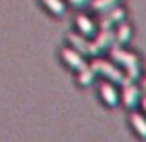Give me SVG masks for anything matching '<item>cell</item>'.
<instances>
[{"label":"cell","mask_w":146,"mask_h":142,"mask_svg":"<svg viewBox=\"0 0 146 142\" xmlns=\"http://www.w3.org/2000/svg\"><path fill=\"white\" fill-rule=\"evenodd\" d=\"M109 50H111V59L124 68V74L128 76L129 79L135 81V79L141 78V59H139L137 53L129 52V50H126L124 46H120V44H117V43Z\"/></svg>","instance_id":"cell-1"},{"label":"cell","mask_w":146,"mask_h":142,"mask_svg":"<svg viewBox=\"0 0 146 142\" xmlns=\"http://www.w3.org/2000/svg\"><path fill=\"white\" fill-rule=\"evenodd\" d=\"M89 67L93 68L96 74L104 76V78L107 79V81L111 83H118V85H126V83L133 81V79H129L128 76L124 74V72L120 70V68H117L111 61H106V59H98V57H94L93 61L89 63Z\"/></svg>","instance_id":"cell-2"},{"label":"cell","mask_w":146,"mask_h":142,"mask_svg":"<svg viewBox=\"0 0 146 142\" xmlns=\"http://www.w3.org/2000/svg\"><path fill=\"white\" fill-rule=\"evenodd\" d=\"M115 44V30H100L91 39V55H98L104 50H109Z\"/></svg>","instance_id":"cell-3"},{"label":"cell","mask_w":146,"mask_h":142,"mask_svg":"<svg viewBox=\"0 0 146 142\" xmlns=\"http://www.w3.org/2000/svg\"><path fill=\"white\" fill-rule=\"evenodd\" d=\"M61 59H63V63L67 65L68 68H72V70H83L85 67H89V63L85 61V57H83V53H80L76 48L72 46H65L61 48Z\"/></svg>","instance_id":"cell-4"},{"label":"cell","mask_w":146,"mask_h":142,"mask_svg":"<svg viewBox=\"0 0 146 142\" xmlns=\"http://www.w3.org/2000/svg\"><path fill=\"white\" fill-rule=\"evenodd\" d=\"M124 18H126V11L122 7L115 6L109 11H104L102 13V17L98 20V26H100V30H113L115 24H120Z\"/></svg>","instance_id":"cell-5"},{"label":"cell","mask_w":146,"mask_h":142,"mask_svg":"<svg viewBox=\"0 0 146 142\" xmlns=\"http://www.w3.org/2000/svg\"><path fill=\"white\" fill-rule=\"evenodd\" d=\"M120 102L124 103L128 109H135L141 102V89L135 85L133 81L122 85V92H120Z\"/></svg>","instance_id":"cell-6"},{"label":"cell","mask_w":146,"mask_h":142,"mask_svg":"<svg viewBox=\"0 0 146 142\" xmlns=\"http://www.w3.org/2000/svg\"><path fill=\"white\" fill-rule=\"evenodd\" d=\"M100 98L109 107H117L118 103H120V92L117 90V87L111 81H104L102 85H100Z\"/></svg>","instance_id":"cell-7"},{"label":"cell","mask_w":146,"mask_h":142,"mask_svg":"<svg viewBox=\"0 0 146 142\" xmlns=\"http://www.w3.org/2000/svg\"><path fill=\"white\" fill-rule=\"evenodd\" d=\"M76 28H78V32L82 33V35L85 37H94L96 35V24H94V20L91 17H87V15L80 13L78 17H76Z\"/></svg>","instance_id":"cell-8"},{"label":"cell","mask_w":146,"mask_h":142,"mask_svg":"<svg viewBox=\"0 0 146 142\" xmlns=\"http://www.w3.org/2000/svg\"><path fill=\"white\" fill-rule=\"evenodd\" d=\"M68 43H70L72 48H76L80 53H85V55H91V39L82 33H68Z\"/></svg>","instance_id":"cell-9"},{"label":"cell","mask_w":146,"mask_h":142,"mask_svg":"<svg viewBox=\"0 0 146 142\" xmlns=\"http://www.w3.org/2000/svg\"><path fill=\"white\" fill-rule=\"evenodd\" d=\"M131 35H133L131 26H129V24H126V22L122 20L120 24L117 26V30H115V43H117V44H120V46H124V44L128 43L129 39H131Z\"/></svg>","instance_id":"cell-10"},{"label":"cell","mask_w":146,"mask_h":142,"mask_svg":"<svg viewBox=\"0 0 146 142\" xmlns=\"http://www.w3.org/2000/svg\"><path fill=\"white\" fill-rule=\"evenodd\" d=\"M129 124H131V127L135 129V133L141 139H146V118H144V114L131 113L129 114Z\"/></svg>","instance_id":"cell-11"},{"label":"cell","mask_w":146,"mask_h":142,"mask_svg":"<svg viewBox=\"0 0 146 142\" xmlns=\"http://www.w3.org/2000/svg\"><path fill=\"white\" fill-rule=\"evenodd\" d=\"M96 72L91 67H85L83 70H78V76H76V81H78L80 87H91L94 83V78H96Z\"/></svg>","instance_id":"cell-12"},{"label":"cell","mask_w":146,"mask_h":142,"mask_svg":"<svg viewBox=\"0 0 146 142\" xmlns=\"http://www.w3.org/2000/svg\"><path fill=\"white\" fill-rule=\"evenodd\" d=\"M43 4L50 13L56 15V17H61L67 11V2L65 0H43Z\"/></svg>","instance_id":"cell-13"},{"label":"cell","mask_w":146,"mask_h":142,"mask_svg":"<svg viewBox=\"0 0 146 142\" xmlns=\"http://www.w3.org/2000/svg\"><path fill=\"white\" fill-rule=\"evenodd\" d=\"M91 7L98 13H104V11H109L111 7H115L118 4V0H91Z\"/></svg>","instance_id":"cell-14"},{"label":"cell","mask_w":146,"mask_h":142,"mask_svg":"<svg viewBox=\"0 0 146 142\" xmlns=\"http://www.w3.org/2000/svg\"><path fill=\"white\" fill-rule=\"evenodd\" d=\"M68 2H70L72 6H76V7H83L85 4H89L91 0H68Z\"/></svg>","instance_id":"cell-15"},{"label":"cell","mask_w":146,"mask_h":142,"mask_svg":"<svg viewBox=\"0 0 146 142\" xmlns=\"http://www.w3.org/2000/svg\"><path fill=\"white\" fill-rule=\"evenodd\" d=\"M139 103H141V107H143V111L146 113V94L141 96V102H139Z\"/></svg>","instance_id":"cell-16"},{"label":"cell","mask_w":146,"mask_h":142,"mask_svg":"<svg viewBox=\"0 0 146 142\" xmlns=\"http://www.w3.org/2000/svg\"><path fill=\"white\" fill-rule=\"evenodd\" d=\"M141 89H143L144 92H146V76H144V79H143V85H141Z\"/></svg>","instance_id":"cell-17"}]
</instances>
